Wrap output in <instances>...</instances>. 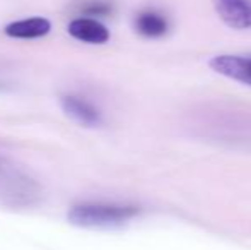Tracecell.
Returning a JSON list of instances; mask_svg holds the SVG:
<instances>
[{"mask_svg":"<svg viewBox=\"0 0 251 250\" xmlns=\"http://www.w3.org/2000/svg\"><path fill=\"white\" fill-rule=\"evenodd\" d=\"M51 29V23L45 17H31L10 23L5 26V34L17 40H34V38L47 36Z\"/></svg>","mask_w":251,"mask_h":250,"instance_id":"5b68a950","label":"cell"},{"mask_svg":"<svg viewBox=\"0 0 251 250\" xmlns=\"http://www.w3.org/2000/svg\"><path fill=\"white\" fill-rule=\"evenodd\" d=\"M210 69L227 79L251 87V58L241 55H215L208 62Z\"/></svg>","mask_w":251,"mask_h":250,"instance_id":"7a4b0ae2","label":"cell"},{"mask_svg":"<svg viewBox=\"0 0 251 250\" xmlns=\"http://www.w3.org/2000/svg\"><path fill=\"white\" fill-rule=\"evenodd\" d=\"M217 16L232 29L251 28V0H212Z\"/></svg>","mask_w":251,"mask_h":250,"instance_id":"3957f363","label":"cell"},{"mask_svg":"<svg viewBox=\"0 0 251 250\" xmlns=\"http://www.w3.org/2000/svg\"><path fill=\"white\" fill-rule=\"evenodd\" d=\"M82 14L84 16H96V17H102L108 16L111 12V5L108 2H102V0H93V2H87L82 5Z\"/></svg>","mask_w":251,"mask_h":250,"instance_id":"ba28073f","label":"cell"},{"mask_svg":"<svg viewBox=\"0 0 251 250\" xmlns=\"http://www.w3.org/2000/svg\"><path fill=\"white\" fill-rule=\"evenodd\" d=\"M62 108L69 117H72L74 120L79 122V124H82V125L94 127V125L101 124L100 110L77 96H63Z\"/></svg>","mask_w":251,"mask_h":250,"instance_id":"8992f818","label":"cell"},{"mask_svg":"<svg viewBox=\"0 0 251 250\" xmlns=\"http://www.w3.org/2000/svg\"><path fill=\"white\" fill-rule=\"evenodd\" d=\"M139 214L137 206L126 204L87 202L70 207L67 213L69 223L80 228H118Z\"/></svg>","mask_w":251,"mask_h":250,"instance_id":"6da1fadb","label":"cell"},{"mask_svg":"<svg viewBox=\"0 0 251 250\" xmlns=\"http://www.w3.org/2000/svg\"><path fill=\"white\" fill-rule=\"evenodd\" d=\"M69 33L75 40L89 45H102L109 40L108 28L93 17H79L69 24Z\"/></svg>","mask_w":251,"mask_h":250,"instance_id":"277c9868","label":"cell"},{"mask_svg":"<svg viewBox=\"0 0 251 250\" xmlns=\"http://www.w3.org/2000/svg\"><path fill=\"white\" fill-rule=\"evenodd\" d=\"M135 29L146 38H159L168 31V21L155 10H144L135 17Z\"/></svg>","mask_w":251,"mask_h":250,"instance_id":"52a82bcc","label":"cell"}]
</instances>
